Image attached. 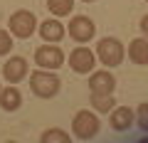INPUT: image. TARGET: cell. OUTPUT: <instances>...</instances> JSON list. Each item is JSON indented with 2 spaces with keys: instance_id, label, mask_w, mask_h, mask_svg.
<instances>
[{
  "instance_id": "1",
  "label": "cell",
  "mask_w": 148,
  "mask_h": 143,
  "mask_svg": "<svg viewBox=\"0 0 148 143\" xmlns=\"http://www.w3.org/2000/svg\"><path fill=\"white\" fill-rule=\"evenodd\" d=\"M30 89L35 96L40 99H54L62 89V79L54 74L52 69H37V72H30Z\"/></svg>"
},
{
  "instance_id": "2",
  "label": "cell",
  "mask_w": 148,
  "mask_h": 143,
  "mask_svg": "<svg viewBox=\"0 0 148 143\" xmlns=\"http://www.w3.org/2000/svg\"><path fill=\"white\" fill-rule=\"evenodd\" d=\"M99 131H101V118L96 116V111L82 109V111L74 114V118H72V138H77V141H91V138H96Z\"/></svg>"
},
{
  "instance_id": "3",
  "label": "cell",
  "mask_w": 148,
  "mask_h": 143,
  "mask_svg": "<svg viewBox=\"0 0 148 143\" xmlns=\"http://www.w3.org/2000/svg\"><path fill=\"white\" fill-rule=\"evenodd\" d=\"M94 54L106 69H114V67H119V64L123 62L126 49H123V42L119 37H101L99 42H96Z\"/></svg>"
},
{
  "instance_id": "4",
  "label": "cell",
  "mask_w": 148,
  "mask_h": 143,
  "mask_svg": "<svg viewBox=\"0 0 148 143\" xmlns=\"http://www.w3.org/2000/svg\"><path fill=\"white\" fill-rule=\"evenodd\" d=\"M8 30H10L12 37H20V40H27L37 32V17L35 12L30 10H15L8 20Z\"/></svg>"
},
{
  "instance_id": "5",
  "label": "cell",
  "mask_w": 148,
  "mask_h": 143,
  "mask_svg": "<svg viewBox=\"0 0 148 143\" xmlns=\"http://www.w3.org/2000/svg\"><path fill=\"white\" fill-rule=\"evenodd\" d=\"M35 62L40 69H59L64 64V49L59 44H52V42H42L40 47L35 49Z\"/></svg>"
},
{
  "instance_id": "6",
  "label": "cell",
  "mask_w": 148,
  "mask_h": 143,
  "mask_svg": "<svg viewBox=\"0 0 148 143\" xmlns=\"http://www.w3.org/2000/svg\"><path fill=\"white\" fill-rule=\"evenodd\" d=\"M67 35H69L77 44H86L89 40H94L96 25H94V20H91V17H86V15H74V17H69Z\"/></svg>"
},
{
  "instance_id": "7",
  "label": "cell",
  "mask_w": 148,
  "mask_h": 143,
  "mask_svg": "<svg viewBox=\"0 0 148 143\" xmlns=\"http://www.w3.org/2000/svg\"><path fill=\"white\" fill-rule=\"evenodd\" d=\"M67 64H69L72 72H77V74H89L91 69H94V64H96V54H94V49H89L86 44H77V47L67 54Z\"/></svg>"
},
{
  "instance_id": "8",
  "label": "cell",
  "mask_w": 148,
  "mask_h": 143,
  "mask_svg": "<svg viewBox=\"0 0 148 143\" xmlns=\"http://www.w3.org/2000/svg\"><path fill=\"white\" fill-rule=\"evenodd\" d=\"M27 74H30V64H27L25 57L12 54L10 59H5V67H3V77H5V81H10V84H20Z\"/></svg>"
},
{
  "instance_id": "9",
  "label": "cell",
  "mask_w": 148,
  "mask_h": 143,
  "mask_svg": "<svg viewBox=\"0 0 148 143\" xmlns=\"http://www.w3.org/2000/svg\"><path fill=\"white\" fill-rule=\"evenodd\" d=\"M114 89H116V77L111 74L106 67L99 69V72H94V69L89 72V91H96V94H114Z\"/></svg>"
},
{
  "instance_id": "10",
  "label": "cell",
  "mask_w": 148,
  "mask_h": 143,
  "mask_svg": "<svg viewBox=\"0 0 148 143\" xmlns=\"http://www.w3.org/2000/svg\"><path fill=\"white\" fill-rule=\"evenodd\" d=\"M37 32H40V37L42 42H52V44H59L64 40V25L59 22V17H47V20L37 22Z\"/></svg>"
},
{
  "instance_id": "11",
  "label": "cell",
  "mask_w": 148,
  "mask_h": 143,
  "mask_svg": "<svg viewBox=\"0 0 148 143\" xmlns=\"http://www.w3.org/2000/svg\"><path fill=\"white\" fill-rule=\"evenodd\" d=\"M133 118H136V111L131 106H114L109 111V126L114 131H128L133 126Z\"/></svg>"
},
{
  "instance_id": "12",
  "label": "cell",
  "mask_w": 148,
  "mask_h": 143,
  "mask_svg": "<svg viewBox=\"0 0 148 143\" xmlns=\"http://www.w3.org/2000/svg\"><path fill=\"white\" fill-rule=\"evenodd\" d=\"M126 57L131 59L133 64H138V67H146L148 64V37L131 40L128 47H126Z\"/></svg>"
},
{
  "instance_id": "13",
  "label": "cell",
  "mask_w": 148,
  "mask_h": 143,
  "mask_svg": "<svg viewBox=\"0 0 148 143\" xmlns=\"http://www.w3.org/2000/svg\"><path fill=\"white\" fill-rule=\"evenodd\" d=\"M20 106H22V94H20V89H17L15 84L0 89V109H3V111L12 114V111H17Z\"/></svg>"
},
{
  "instance_id": "14",
  "label": "cell",
  "mask_w": 148,
  "mask_h": 143,
  "mask_svg": "<svg viewBox=\"0 0 148 143\" xmlns=\"http://www.w3.org/2000/svg\"><path fill=\"white\" fill-rule=\"evenodd\" d=\"M89 104H91V109H94L96 114H109L111 109L116 106V99H114V94H96V91H91Z\"/></svg>"
},
{
  "instance_id": "15",
  "label": "cell",
  "mask_w": 148,
  "mask_h": 143,
  "mask_svg": "<svg viewBox=\"0 0 148 143\" xmlns=\"http://www.w3.org/2000/svg\"><path fill=\"white\" fill-rule=\"evenodd\" d=\"M47 10L52 12L54 17L72 15V10H74V0H47Z\"/></svg>"
},
{
  "instance_id": "16",
  "label": "cell",
  "mask_w": 148,
  "mask_h": 143,
  "mask_svg": "<svg viewBox=\"0 0 148 143\" xmlns=\"http://www.w3.org/2000/svg\"><path fill=\"white\" fill-rule=\"evenodd\" d=\"M69 141H72V136L64 128H47L40 136V143H69Z\"/></svg>"
},
{
  "instance_id": "17",
  "label": "cell",
  "mask_w": 148,
  "mask_h": 143,
  "mask_svg": "<svg viewBox=\"0 0 148 143\" xmlns=\"http://www.w3.org/2000/svg\"><path fill=\"white\" fill-rule=\"evenodd\" d=\"M133 121L138 123V128H141L143 133H148V101L138 104V109H136V118H133Z\"/></svg>"
},
{
  "instance_id": "18",
  "label": "cell",
  "mask_w": 148,
  "mask_h": 143,
  "mask_svg": "<svg viewBox=\"0 0 148 143\" xmlns=\"http://www.w3.org/2000/svg\"><path fill=\"white\" fill-rule=\"evenodd\" d=\"M12 52V35L10 30H0V57Z\"/></svg>"
},
{
  "instance_id": "19",
  "label": "cell",
  "mask_w": 148,
  "mask_h": 143,
  "mask_svg": "<svg viewBox=\"0 0 148 143\" xmlns=\"http://www.w3.org/2000/svg\"><path fill=\"white\" fill-rule=\"evenodd\" d=\"M141 32H143V37H148V12L141 17Z\"/></svg>"
},
{
  "instance_id": "20",
  "label": "cell",
  "mask_w": 148,
  "mask_h": 143,
  "mask_svg": "<svg viewBox=\"0 0 148 143\" xmlns=\"http://www.w3.org/2000/svg\"><path fill=\"white\" fill-rule=\"evenodd\" d=\"M82 3H96V0H82Z\"/></svg>"
},
{
  "instance_id": "21",
  "label": "cell",
  "mask_w": 148,
  "mask_h": 143,
  "mask_svg": "<svg viewBox=\"0 0 148 143\" xmlns=\"http://www.w3.org/2000/svg\"><path fill=\"white\" fill-rule=\"evenodd\" d=\"M0 89H3V86H0Z\"/></svg>"
},
{
  "instance_id": "22",
  "label": "cell",
  "mask_w": 148,
  "mask_h": 143,
  "mask_svg": "<svg viewBox=\"0 0 148 143\" xmlns=\"http://www.w3.org/2000/svg\"><path fill=\"white\" fill-rule=\"evenodd\" d=\"M146 3H148V0H146Z\"/></svg>"
}]
</instances>
